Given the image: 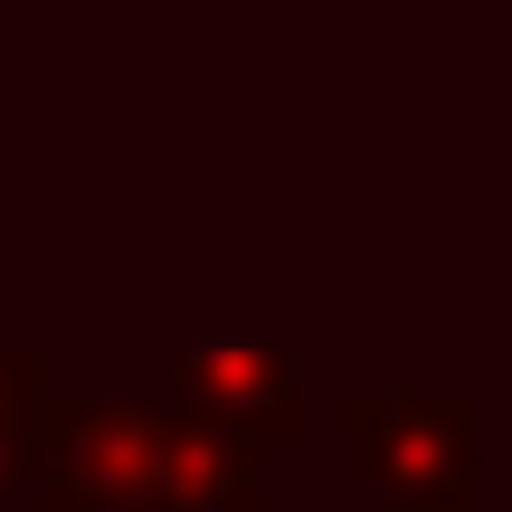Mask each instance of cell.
<instances>
[{
  "label": "cell",
  "mask_w": 512,
  "mask_h": 512,
  "mask_svg": "<svg viewBox=\"0 0 512 512\" xmlns=\"http://www.w3.org/2000/svg\"><path fill=\"white\" fill-rule=\"evenodd\" d=\"M256 484H247V456L209 427H190L181 446L162 456V512H247Z\"/></svg>",
  "instance_id": "1"
}]
</instances>
